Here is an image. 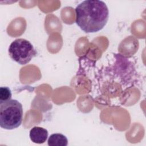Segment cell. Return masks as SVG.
I'll list each match as a JSON object with an SVG mask.
<instances>
[{
    "label": "cell",
    "mask_w": 146,
    "mask_h": 146,
    "mask_svg": "<svg viewBox=\"0 0 146 146\" xmlns=\"http://www.w3.org/2000/svg\"><path fill=\"white\" fill-rule=\"evenodd\" d=\"M75 22L86 33H94L102 30L109 18L108 8L102 1L86 0L75 8Z\"/></svg>",
    "instance_id": "cell-1"
},
{
    "label": "cell",
    "mask_w": 146,
    "mask_h": 146,
    "mask_svg": "<svg viewBox=\"0 0 146 146\" xmlns=\"http://www.w3.org/2000/svg\"><path fill=\"white\" fill-rule=\"evenodd\" d=\"M22 104L15 99L0 103V126L2 128L11 130L18 128L23 120Z\"/></svg>",
    "instance_id": "cell-2"
},
{
    "label": "cell",
    "mask_w": 146,
    "mask_h": 146,
    "mask_svg": "<svg viewBox=\"0 0 146 146\" xmlns=\"http://www.w3.org/2000/svg\"><path fill=\"white\" fill-rule=\"evenodd\" d=\"M36 54L33 45L29 40L23 38L14 40L9 47L10 58L21 65L29 63Z\"/></svg>",
    "instance_id": "cell-3"
},
{
    "label": "cell",
    "mask_w": 146,
    "mask_h": 146,
    "mask_svg": "<svg viewBox=\"0 0 146 146\" xmlns=\"http://www.w3.org/2000/svg\"><path fill=\"white\" fill-rule=\"evenodd\" d=\"M48 132L47 130L40 127H34L29 133L30 139L34 143L43 144L47 139Z\"/></svg>",
    "instance_id": "cell-4"
},
{
    "label": "cell",
    "mask_w": 146,
    "mask_h": 146,
    "mask_svg": "<svg viewBox=\"0 0 146 146\" xmlns=\"http://www.w3.org/2000/svg\"><path fill=\"white\" fill-rule=\"evenodd\" d=\"M47 144L49 146H67L68 139L65 135L62 133H53L49 136Z\"/></svg>",
    "instance_id": "cell-5"
},
{
    "label": "cell",
    "mask_w": 146,
    "mask_h": 146,
    "mask_svg": "<svg viewBox=\"0 0 146 146\" xmlns=\"http://www.w3.org/2000/svg\"><path fill=\"white\" fill-rule=\"evenodd\" d=\"M12 94L8 87H1L0 88V103L11 99Z\"/></svg>",
    "instance_id": "cell-6"
}]
</instances>
